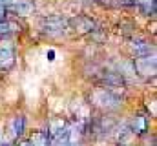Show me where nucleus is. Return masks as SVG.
I'll return each instance as SVG.
<instances>
[{
    "label": "nucleus",
    "mask_w": 157,
    "mask_h": 146,
    "mask_svg": "<svg viewBox=\"0 0 157 146\" xmlns=\"http://www.w3.org/2000/svg\"><path fill=\"white\" fill-rule=\"evenodd\" d=\"M70 143V126L66 121L57 119L51 121L48 132V144L49 146H68Z\"/></svg>",
    "instance_id": "obj_1"
},
{
    "label": "nucleus",
    "mask_w": 157,
    "mask_h": 146,
    "mask_svg": "<svg viewBox=\"0 0 157 146\" xmlns=\"http://www.w3.org/2000/svg\"><path fill=\"white\" fill-rule=\"evenodd\" d=\"M40 28L46 35L49 36H60L68 29V20L62 17H48L40 22Z\"/></svg>",
    "instance_id": "obj_2"
},
{
    "label": "nucleus",
    "mask_w": 157,
    "mask_h": 146,
    "mask_svg": "<svg viewBox=\"0 0 157 146\" xmlns=\"http://www.w3.org/2000/svg\"><path fill=\"white\" fill-rule=\"evenodd\" d=\"M91 99H93V102H95L97 106L106 108V110H115V108L121 106L119 97L117 95H113L112 90H108V88H101V90H97V91L91 95Z\"/></svg>",
    "instance_id": "obj_3"
},
{
    "label": "nucleus",
    "mask_w": 157,
    "mask_h": 146,
    "mask_svg": "<svg viewBox=\"0 0 157 146\" xmlns=\"http://www.w3.org/2000/svg\"><path fill=\"white\" fill-rule=\"evenodd\" d=\"M15 62V48L11 42H2L0 44V70L11 68Z\"/></svg>",
    "instance_id": "obj_4"
},
{
    "label": "nucleus",
    "mask_w": 157,
    "mask_h": 146,
    "mask_svg": "<svg viewBox=\"0 0 157 146\" xmlns=\"http://www.w3.org/2000/svg\"><path fill=\"white\" fill-rule=\"evenodd\" d=\"M135 68L141 75H154L155 73V59H154V55L135 59Z\"/></svg>",
    "instance_id": "obj_5"
},
{
    "label": "nucleus",
    "mask_w": 157,
    "mask_h": 146,
    "mask_svg": "<svg viewBox=\"0 0 157 146\" xmlns=\"http://www.w3.org/2000/svg\"><path fill=\"white\" fill-rule=\"evenodd\" d=\"M24 126H26V121L22 115H17L11 119L9 122V132H11V137H20L24 133Z\"/></svg>",
    "instance_id": "obj_6"
},
{
    "label": "nucleus",
    "mask_w": 157,
    "mask_h": 146,
    "mask_svg": "<svg viewBox=\"0 0 157 146\" xmlns=\"http://www.w3.org/2000/svg\"><path fill=\"white\" fill-rule=\"evenodd\" d=\"M146 130H148V119H146L144 115H137V117L132 121V133L143 135Z\"/></svg>",
    "instance_id": "obj_7"
},
{
    "label": "nucleus",
    "mask_w": 157,
    "mask_h": 146,
    "mask_svg": "<svg viewBox=\"0 0 157 146\" xmlns=\"http://www.w3.org/2000/svg\"><path fill=\"white\" fill-rule=\"evenodd\" d=\"M132 49H133V53H135L137 57H146V55L154 53V48H152L148 42H144V40L133 42V44H132Z\"/></svg>",
    "instance_id": "obj_8"
},
{
    "label": "nucleus",
    "mask_w": 157,
    "mask_h": 146,
    "mask_svg": "<svg viewBox=\"0 0 157 146\" xmlns=\"http://www.w3.org/2000/svg\"><path fill=\"white\" fill-rule=\"evenodd\" d=\"M31 146H49L48 144V133L46 132H33V135L29 137Z\"/></svg>",
    "instance_id": "obj_9"
},
{
    "label": "nucleus",
    "mask_w": 157,
    "mask_h": 146,
    "mask_svg": "<svg viewBox=\"0 0 157 146\" xmlns=\"http://www.w3.org/2000/svg\"><path fill=\"white\" fill-rule=\"evenodd\" d=\"M135 4H139L146 13H154V9H155V0H135Z\"/></svg>",
    "instance_id": "obj_10"
},
{
    "label": "nucleus",
    "mask_w": 157,
    "mask_h": 146,
    "mask_svg": "<svg viewBox=\"0 0 157 146\" xmlns=\"http://www.w3.org/2000/svg\"><path fill=\"white\" fill-rule=\"evenodd\" d=\"M9 31H13V26H11L9 22H0V35L9 33Z\"/></svg>",
    "instance_id": "obj_11"
},
{
    "label": "nucleus",
    "mask_w": 157,
    "mask_h": 146,
    "mask_svg": "<svg viewBox=\"0 0 157 146\" xmlns=\"http://www.w3.org/2000/svg\"><path fill=\"white\" fill-rule=\"evenodd\" d=\"M6 15H7V9L4 4H0V22H6Z\"/></svg>",
    "instance_id": "obj_12"
},
{
    "label": "nucleus",
    "mask_w": 157,
    "mask_h": 146,
    "mask_svg": "<svg viewBox=\"0 0 157 146\" xmlns=\"http://www.w3.org/2000/svg\"><path fill=\"white\" fill-rule=\"evenodd\" d=\"M0 4H4V0H0Z\"/></svg>",
    "instance_id": "obj_13"
},
{
    "label": "nucleus",
    "mask_w": 157,
    "mask_h": 146,
    "mask_svg": "<svg viewBox=\"0 0 157 146\" xmlns=\"http://www.w3.org/2000/svg\"><path fill=\"white\" fill-rule=\"evenodd\" d=\"M2 146H7V144H2Z\"/></svg>",
    "instance_id": "obj_14"
}]
</instances>
